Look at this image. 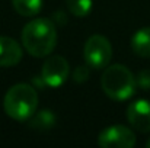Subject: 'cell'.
I'll use <instances>...</instances> for the list:
<instances>
[{"label":"cell","instance_id":"obj_1","mask_svg":"<svg viewBox=\"0 0 150 148\" xmlns=\"http://www.w3.org/2000/svg\"><path fill=\"white\" fill-rule=\"evenodd\" d=\"M22 45L32 57H47L55 48L57 29L47 18H38L28 22L22 29Z\"/></svg>","mask_w":150,"mask_h":148},{"label":"cell","instance_id":"obj_2","mask_svg":"<svg viewBox=\"0 0 150 148\" xmlns=\"http://www.w3.org/2000/svg\"><path fill=\"white\" fill-rule=\"evenodd\" d=\"M38 106V93L37 90L26 84L19 83L12 86L4 95L3 107L9 118L15 121H26L32 118Z\"/></svg>","mask_w":150,"mask_h":148},{"label":"cell","instance_id":"obj_3","mask_svg":"<svg viewBox=\"0 0 150 148\" xmlns=\"http://www.w3.org/2000/svg\"><path fill=\"white\" fill-rule=\"evenodd\" d=\"M100 86L108 97L121 102L130 99L134 95L137 87V80L125 65L114 64L109 67L106 65L100 79Z\"/></svg>","mask_w":150,"mask_h":148},{"label":"cell","instance_id":"obj_4","mask_svg":"<svg viewBox=\"0 0 150 148\" xmlns=\"http://www.w3.org/2000/svg\"><path fill=\"white\" fill-rule=\"evenodd\" d=\"M83 57L91 68H105L112 58V48L109 41L102 35H92L85 44Z\"/></svg>","mask_w":150,"mask_h":148},{"label":"cell","instance_id":"obj_5","mask_svg":"<svg viewBox=\"0 0 150 148\" xmlns=\"http://www.w3.org/2000/svg\"><path fill=\"white\" fill-rule=\"evenodd\" d=\"M98 144L102 148H133L136 145V135L124 125H111L99 134Z\"/></svg>","mask_w":150,"mask_h":148},{"label":"cell","instance_id":"obj_6","mask_svg":"<svg viewBox=\"0 0 150 148\" xmlns=\"http://www.w3.org/2000/svg\"><path fill=\"white\" fill-rule=\"evenodd\" d=\"M70 74V65L67 60L61 55H51L45 60L42 70H41V79L42 81L50 87H58L66 83Z\"/></svg>","mask_w":150,"mask_h":148},{"label":"cell","instance_id":"obj_7","mask_svg":"<svg viewBox=\"0 0 150 148\" xmlns=\"http://www.w3.org/2000/svg\"><path fill=\"white\" fill-rule=\"evenodd\" d=\"M127 119L133 128L140 132L150 131V102L139 99L127 107Z\"/></svg>","mask_w":150,"mask_h":148},{"label":"cell","instance_id":"obj_8","mask_svg":"<svg viewBox=\"0 0 150 148\" xmlns=\"http://www.w3.org/2000/svg\"><path fill=\"white\" fill-rule=\"evenodd\" d=\"M22 60V47L9 36H0V67L16 65Z\"/></svg>","mask_w":150,"mask_h":148},{"label":"cell","instance_id":"obj_9","mask_svg":"<svg viewBox=\"0 0 150 148\" xmlns=\"http://www.w3.org/2000/svg\"><path fill=\"white\" fill-rule=\"evenodd\" d=\"M131 49L142 58H150V28H142L133 35Z\"/></svg>","mask_w":150,"mask_h":148},{"label":"cell","instance_id":"obj_10","mask_svg":"<svg viewBox=\"0 0 150 148\" xmlns=\"http://www.w3.org/2000/svg\"><path fill=\"white\" fill-rule=\"evenodd\" d=\"M12 6L21 16H35L42 9V0H12Z\"/></svg>","mask_w":150,"mask_h":148},{"label":"cell","instance_id":"obj_11","mask_svg":"<svg viewBox=\"0 0 150 148\" xmlns=\"http://www.w3.org/2000/svg\"><path fill=\"white\" fill-rule=\"evenodd\" d=\"M55 123V116L51 110H42L40 113H37L35 116L32 115V121H31V128H37V129H48L52 128V125Z\"/></svg>","mask_w":150,"mask_h":148},{"label":"cell","instance_id":"obj_12","mask_svg":"<svg viewBox=\"0 0 150 148\" xmlns=\"http://www.w3.org/2000/svg\"><path fill=\"white\" fill-rule=\"evenodd\" d=\"M67 9L77 18H83L91 13L93 1L92 0H66Z\"/></svg>","mask_w":150,"mask_h":148},{"label":"cell","instance_id":"obj_13","mask_svg":"<svg viewBox=\"0 0 150 148\" xmlns=\"http://www.w3.org/2000/svg\"><path fill=\"white\" fill-rule=\"evenodd\" d=\"M89 65L86 64V65H79V67H76V70H74V73H73V79H74V81L76 83H83V81H86L88 79H89Z\"/></svg>","mask_w":150,"mask_h":148},{"label":"cell","instance_id":"obj_14","mask_svg":"<svg viewBox=\"0 0 150 148\" xmlns=\"http://www.w3.org/2000/svg\"><path fill=\"white\" fill-rule=\"evenodd\" d=\"M137 84L143 89H150V70H144L139 74V77L136 79Z\"/></svg>","mask_w":150,"mask_h":148},{"label":"cell","instance_id":"obj_15","mask_svg":"<svg viewBox=\"0 0 150 148\" xmlns=\"http://www.w3.org/2000/svg\"><path fill=\"white\" fill-rule=\"evenodd\" d=\"M146 145H147V148H150V140L147 141V144H146Z\"/></svg>","mask_w":150,"mask_h":148}]
</instances>
